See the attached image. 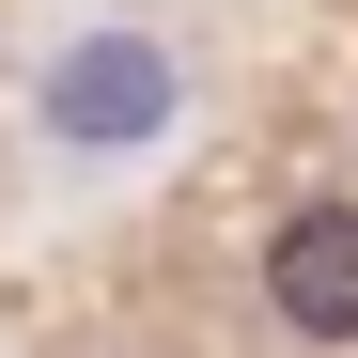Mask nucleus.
Returning <instances> with one entry per match:
<instances>
[{"label": "nucleus", "instance_id": "nucleus-2", "mask_svg": "<svg viewBox=\"0 0 358 358\" xmlns=\"http://www.w3.org/2000/svg\"><path fill=\"white\" fill-rule=\"evenodd\" d=\"M47 125H63V141H156V125H171V47H141V31L63 47V78H47Z\"/></svg>", "mask_w": 358, "mask_h": 358}, {"label": "nucleus", "instance_id": "nucleus-1", "mask_svg": "<svg viewBox=\"0 0 358 358\" xmlns=\"http://www.w3.org/2000/svg\"><path fill=\"white\" fill-rule=\"evenodd\" d=\"M265 312L296 343H358V203H280V234H265Z\"/></svg>", "mask_w": 358, "mask_h": 358}]
</instances>
